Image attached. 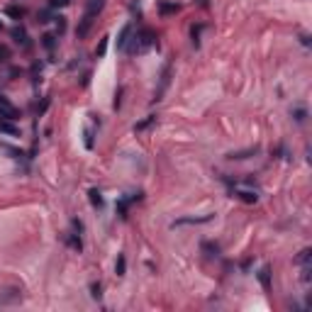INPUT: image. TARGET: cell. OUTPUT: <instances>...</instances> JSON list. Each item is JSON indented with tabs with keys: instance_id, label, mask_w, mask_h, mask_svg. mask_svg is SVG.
<instances>
[{
	"instance_id": "obj_12",
	"label": "cell",
	"mask_w": 312,
	"mask_h": 312,
	"mask_svg": "<svg viewBox=\"0 0 312 312\" xmlns=\"http://www.w3.org/2000/svg\"><path fill=\"white\" fill-rule=\"evenodd\" d=\"M310 259H312V251H310V249H302V251H300V256H297V263H300V266H305V263H310Z\"/></svg>"
},
{
	"instance_id": "obj_19",
	"label": "cell",
	"mask_w": 312,
	"mask_h": 312,
	"mask_svg": "<svg viewBox=\"0 0 312 312\" xmlns=\"http://www.w3.org/2000/svg\"><path fill=\"white\" fill-rule=\"evenodd\" d=\"M69 244H71L73 249H78V251L83 249V244H81V239H78V237H71V239H69Z\"/></svg>"
},
{
	"instance_id": "obj_9",
	"label": "cell",
	"mask_w": 312,
	"mask_h": 312,
	"mask_svg": "<svg viewBox=\"0 0 312 312\" xmlns=\"http://www.w3.org/2000/svg\"><path fill=\"white\" fill-rule=\"evenodd\" d=\"M0 132H5V134H13V137H17V134H20V129H17L15 124H10V122H0Z\"/></svg>"
},
{
	"instance_id": "obj_22",
	"label": "cell",
	"mask_w": 312,
	"mask_h": 312,
	"mask_svg": "<svg viewBox=\"0 0 312 312\" xmlns=\"http://www.w3.org/2000/svg\"><path fill=\"white\" fill-rule=\"evenodd\" d=\"M90 290H93V297H100V283H93Z\"/></svg>"
},
{
	"instance_id": "obj_18",
	"label": "cell",
	"mask_w": 312,
	"mask_h": 312,
	"mask_svg": "<svg viewBox=\"0 0 312 312\" xmlns=\"http://www.w3.org/2000/svg\"><path fill=\"white\" fill-rule=\"evenodd\" d=\"M69 5V0H49V8H64Z\"/></svg>"
},
{
	"instance_id": "obj_14",
	"label": "cell",
	"mask_w": 312,
	"mask_h": 312,
	"mask_svg": "<svg viewBox=\"0 0 312 312\" xmlns=\"http://www.w3.org/2000/svg\"><path fill=\"white\" fill-rule=\"evenodd\" d=\"M105 49H107V37H103L100 39V44H98V49H95V56L100 59V56H105Z\"/></svg>"
},
{
	"instance_id": "obj_2",
	"label": "cell",
	"mask_w": 312,
	"mask_h": 312,
	"mask_svg": "<svg viewBox=\"0 0 312 312\" xmlns=\"http://www.w3.org/2000/svg\"><path fill=\"white\" fill-rule=\"evenodd\" d=\"M154 44H156V35H154L151 30H141V32L132 35L127 52H129V54H144V52H146V49H151Z\"/></svg>"
},
{
	"instance_id": "obj_10",
	"label": "cell",
	"mask_w": 312,
	"mask_h": 312,
	"mask_svg": "<svg viewBox=\"0 0 312 312\" xmlns=\"http://www.w3.org/2000/svg\"><path fill=\"white\" fill-rule=\"evenodd\" d=\"M124 268H127V261H124V254L117 256V263H115V273L117 276H124Z\"/></svg>"
},
{
	"instance_id": "obj_4",
	"label": "cell",
	"mask_w": 312,
	"mask_h": 312,
	"mask_svg": "<svg viewBox=\"0 0 312 312\" xmlns=\"http://www.w3.org/2000/svg\"><path fill=\"white\" fill-rule=\"evenodd\" d=\"M0 117H8V120H15L17 117V110L13 103H8L3 95H0Z\"/></svg>"
},
{
	"instance_id": "obj_13",
	"label": "cell",
	"mask_w": 312,
	"mask_h": 312,
	"mask_svg": "<svg viewBox=\"0 0 312 312\" xmlns=\"http://www.w3.org/2000/svg\"><path fill=\"white\" fill-rule=\"evenodd\" d=\"M13 37H15L17 42H22V44H27V39H25L27 35H25V30H22V27H15V30H13Z\"/></svg>"
},
{
	"instance_id": "obj_8",
	"label": "cell",
	"mask_w": 312,
	"mask_h": 312,
	"mask_svg": "<svg viewBox=\"0 0 312 312\" xmlns=\"http://www.w3.org/2000/svg\"><path fill=\"white\" fill-rule=\"evenodd\" d=\"M178 10H181V8H178L176 3H161V5H159V13H161V15H173V13H178Z\"/></svg>"
},
{
	"instance_id": "obj_11",
	"label": "cell",
	"mask_w": 312,
	"mask_h": 312,
	"mask_svg": "<svg viewBox=\"0 0 312 312\" xmlns=\"http://www.w3.org/2000/svg\"><path fill=\"white\" fill-rule=\"evenodd\" d=\"M88 195H90V203H93V208H103V195H100L95 188H93Z\"/></svg>"
},
{
	"instance_id": "obj_1",
	"label": "cell",
	"mask_w": 312,
	"mask_h": 312,
	"mask_svg": "<svg viewBox=\"0 0 312 312\" xmlns=\"http://www.w3.org/2000/svg\"><path fill=\"white\" fill-rule=\"evenodd\" d=\"M103 8H105V0H86V13H83V20H81V25H78V30H76V35H78L81 39L88 35L93 20L100 15Z\"/></svg>"
},
{
	"instance_id": "obj_20",
	"label": "cell",
	"mask_w": 312,
	"mask_h": 312,
	"mask_svg": "<svg viewBox=\"0 0 312 312\" xmlns=\"http://www.w3.org/2000/svg\"><path fill=\"white\" fill-rule=\"evenodd\" d=\"M42 39H44V47H47V49H54V37H52V35H47V37H42Z\"/></svg>"
},
{
	"instance_id": "obj_5",
	"label": "cell",
	"mask_w": 312,
	"mask_h": 312,
	"mask_svg": "<svg viewBox=\"0 0 312 312\" xmlns=\"http://www.w3.org/2000/svg\"><path fill=\"white\" fill-rule=\"evenodd\" d=\"M210 220H212L210 215H205V217H183V220H176L173 227H178V225H203V222H210Z\"/></svg>"
},
{
	"instance_id": "obj_23",
	"label": "cell",
	"mask_w": 312,
	"mask_h": 312,
	"mask_svg": "<svg viewBox=\"0 0 312 312\" xmlns=\"http://www.w3.org/2000/svg\"><path fill=\"white\" fill-rule=\"evenodd\" d=\"M0 27H3V22H0Z\"/></svg>"
},
{
	"instance_id": "obj_21",
	"label": "cell",
	"mask_w": 312,
	"mask_h": 312,
	"mask_svg": "<svg viewBox=\"0 0 312 312\" xmlns=\"http://www.w3.org/2000/svg\"><path fill=\"white\" fill-rule=\"evenodd\" d=\"M295 120H297V122H302V120H305V110H302V107H300V110H295Z\"/></svg>"
},
{
	"instance_id": "obj_7",
	"label": "cell",
	"mask_w": 312,
	"mask_h": 312,
	"mask_svg": "<svg viewBox=\"0 0 312 312\" xmlns=\"http://www.w3.org/2000/svg\"><path fill=\"white\" fill-rule=\"evenodd\" d=\"M234 195H239L244 203H256V200H259V195H256L254 191H234Z\"/></svg>"
},
{
	"instance_id": "obj_6",
	"label": "cell",
	"mask_w": 312,
	"mask_h": 312,
	"mask_svg": "<svg viewBox=\"0 0 312 312\" xmlns=\"http://www.w3.org/2000/svg\"><path fill=\"white\" fill-rule=\"evenodd\" d=\"M259 280H261L263 290H271V268H268V266H263V268L259 271Z\"/></svg>"
},
{
	"instance_id": "obj_16",
	"label": "cell",
	"mask_w": 312,
	"mask_h": 312,
	"mask_svg": "<svg viewBox=\"0 0 312 312\" xmlns=\"http://www.w3.org/2000/svg\"><path fill=\"white\" fill-rule=\"evenodd\" d=\"M5 13H8L10 17H17V20L22 17V10H20V8H13V5H10V8H5Z\"/></svg>"
},
{
	"instance_id": "obj_15",
	"label": "cell",
	"mask_w": 312,
	"mask_h": 312,
	"mask_svg": "<svg viewBox=\"0 0 312 312\" xmlns=\"http://www.w3.org/2000/svg\"><path fill=\"white\" fill-rule=\"evenodd\" d=\"M8 59H10V49H8L5 44H0V66H3Z\"/></svg>"
},
{
	"instance_id": "obj_3",
	"label": "cell",
	"mask_w": 312,
	"mask_h": 312,
	"mask_svg": "<svg viewBox=\"0 0 312 312\" xmlns=\"http://www.w3.org/2000/svg\"><path fill=\"white\" fill-rule=\"evenodd\" d=\"M132 35H134V27H132V25H124V27L120 30V35H117V49H120V52H127Z\"/></svg>"
},
{
	"instance_id": "obj_17",
	"label": "cell",
	"mask_w": 312,
	"mask_h": 312,
	"mask_svg": "<svg viewBox=\"0 0 312 312\" xmlns=\"http://www.w3.org/2000/svg\"><path fill=\"white\" fill-rule=\"evenodd\" d=\"M154 120H156V117H154V115H151V117H146V120H144V122H139V124H137V127H134V129H137V132H139V129H144V127H149V124H151V122H154Z\"/></svg>"
}]
</instances>
